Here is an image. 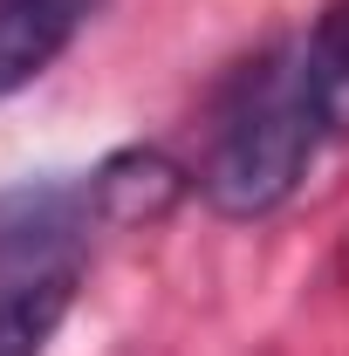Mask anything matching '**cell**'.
<instances>
[{"label":"cell","mask_w":349,"mask_h":356,"mask_svg":"<svg viewBox=\"0 0 349 356\" xmlns=\"http://www.w3.org/2000/svg\"><path fill=\"white\" fill-rule=\"evenodd\" d=\"M69 309L76 288H0V356H42Z\"/></svg>","instance_id":"obj_5"},{"label":"cell","mask_w":349,"mask_h":356,"mask_svg":"<svg viewBox=\"0 0 349 356\" xmlns=\"http://www.w3.org/2000/svg\"><path fill=\"white\" fill-rule=\"evenodd\" d=\"M302 69H308V96L329 137H349V0H336L315 35L302 42Z\"/></svg>","instance_id":"obj_4"},{"label":"cell","mask_w":349,"mask_h":356,"mask_svg":"<svg viewBox=\"0 0 349 356\" xmlns=\"http://www.w3.org/2000/svg\"><path fill=\"white\" fill-rule=\"evenodd\" d=\"M322 137L329 131H322L315 96H308L302 42L267 48L261 62H247L233 76V89L219 96L213 151L199 165L206 206L226 213V220H261L274 206H288Z\"/></svg>","instance_id":"obj_1"},{"label":"cell","mask_w":349,"mask_h":356,"mask_svg":"<svg viewBox=\"0 0 349 356\" xmlns=\"http://www.w3.org/2000/svg\"><path fill=\"white\" fill-rule=\"evenodd\" d=\"M96 7L103 0H0V103L35 83Z\"/></svg>","instance_id":"obj_3"},{"label":"cell","mask_w":349,"mask_h":356,"mask_svg":"<svg viewBox=\"0 0 349 356\" xmlns=\"http://www.w3.org/2000/svg\"><path fill=\"white\" fill-rule=\"evenodd\" d=\"M83 185H89V206H96L103 226H158V220H172L178 199L192 192V172L158 144H124Z\"/></svg>","instance_id":"obj_2"}]
</instances>
